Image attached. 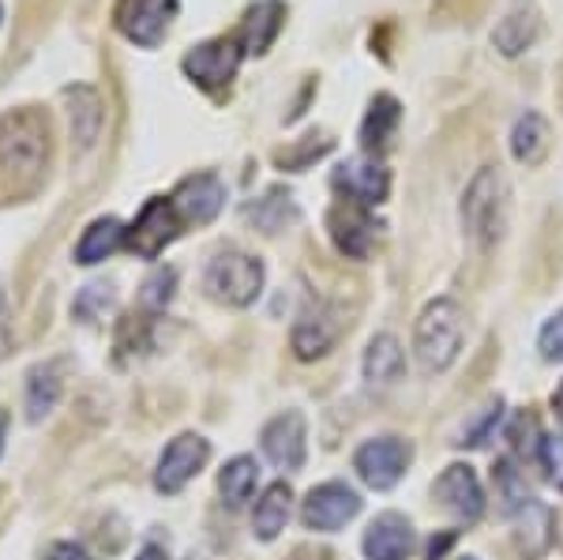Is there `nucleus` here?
Returning a JSON list of instances; mask_svg holds the SVG:
<instances>
[{"instance_id": "c9c22d12", "label": "nucleus", "mask_w": 563, "mask_h": 560, "mask_svg": "<svg viewBox=\"0 0 563 560\" xmlns=\"http://www.w3.org/2000/svg\"><path fill=\"white\" fill-rule=\"evenodd\" d=\"M45 560H90L84 546H76V541H57V546L45 553Z\"/></svg>"}, {"instance_id": "dca6fc26", "label": "nucleus", "mask_w": 563, "mask_h": 560, "mask_svg": "<svg viewBox=\"0 0 563 560\" xmlns=\"http://www.w3.org/2000/svg\"><path fill=\"white\" fill-rule=\"evenodd\" d=\"M327 226H331V238L339 252H346L350 260H368L372 241H376V222H372L368 207L361 204H339L331 215H327Z\"/></svg>"}, {"instance_id": "412c9836", "label": "nucleus", "mask_w": 563, "mask_h": 560, "mask_svg": "<svg viewBox=\"0 0 563 560\" xmlns=\"http://www.w3.org/2000/svg\"><path fill=\"white\" fill-rule=\"evenodd\" d=\"M552 147V129L541 113H522L511 132V151L522 166H541Z\"/></svg>"}, {"instance_id": "393cba45", "label": "nucleus", "mask_w": 563, "mask_h": 560, "mask_svg": "<svg viewBox=\"0 0 563 560\" xmlns=\"http://www.w3.org/2000/svg\"><path fill=\"white\" fill-rule=\"evenodd\" d=\"M289 501H294V493H289L286 482L267 485V493H263L260 504H256V519H252V527H256V538L260 541H275L282 530H286V523H289Z\"/></svg>"}, {"instance_id": "6ab92c4d", "label": "nucleus", "mask_w": 563, "mask_h": 560, "mask_svg": "<svg viewBox=\"0 0 563 560\" xmlns=\"http://www.w3.org/2000/svg\"><path fill=\"white\" fill-rule=\"evenodd\" d=\"M65 102L71 117V143H76L79 151H90L106 121L102 95H98L95 87H65Z\"/></svg>"}, {"instance_id": "a878e982", "label": "nucleus", "mask_w": 563, "mask_h": 560, "mask_svg": "<svg viewBox=\"0 0 563 560\" xmlns=\"http://www.w3.org/2000/svg\"><path fill=\"white\" fill-rule=\"evenodd\" d=\"M398 121H402V110H398V102L390 95H376L365 113V124H361V143H365V151H384L390 143V135H395Z\"/></svg>"}, {"instance_id": "79ce46f5", "label": "nucleus", "mask_w": 563, "mask_h": 560, "mask_svg": "<svg viewBox=\"0 0 563 560\" xmlns=\"http://www.w3.org/2000/svg\"><path fill=\"white\" fill-rule=\"evenodd\" d=\"M0 20H4V8H0Z\"/></svg>"}, {"instance_id": "ea45409f", "label": "nucleus", "mask_w": 563, "mask_h": 560, "mask_svg": "<svg viewBox=\"0 0 563 560\" xmlns=\"http://www.w3.org/2000/svg\"><path fill=\"white\" fill-rule=\"evenodd\" d=\"M552 410H556V421H560V429H563V384L556 387V395H552Z\"/></svg>"}, {"instance_id": "aec40b11", "label": "nucleus", "mask_w": 563, "mask_h": 560, "mask_svg": "<svg viewBox=\"0 0 563 560\" xmlns=\"http://www.w3.org/2000/svg\"><path fill=\"white\" fill-rule=\"evenodd\" d=\"M282 20H286V8L278 0H263V4H252L249 15H244L238 42L244 50V57H263L275 42V34L282 31Z\"/></svg>"}, {"instance_id": "6e6552de", "label": "nucleus", "mask_w": 563, "mask_h": 560, "mask_svg": "<svg viewBox=\"0 0 563 560\" xmlns=\"http://www.w3.org/2000/svg\"><path fill=\"white\" fill-rule=\"evenodd\" d=\"M241 57H244V50L238 39H211V42H199L196 50L180 61V68H185V76L192 79L196 87L222 90L238 76Z\"/></svg>"}, {"instance_id": "2f4dec72", "label": "nucleus", "mask_w": 563, "mask_h": 560, "mask_svg": "<svg viewBox=\"0 0 563 560\" xmlns=\"http://www.w3.org/2000/svg\"><path fill=\"white\" fill-rule=\"evenodd\" d=\"M71 309H76L79 320H87V323L98 320V316H106L109 309H113V286H109V283H90V286H84Z\"/></svg>"}, {"instance_id": "bb28decb", "label": "nucleus", "mask_w": 563, "mask_h": 560, "mask_svg": "<svg viewBox=\"0 0 563 560\" xmlns=\"http://www.w3.org/2000/svg\"><path fill=\"white\" fill-rule=\"evenodd\" d=\"M256 482H260V466H256V459H249V455L230 459V463L222 466V474H218V490H222V501L230 504V508H244L249 496L256 493Z\"/></svg>"}, {"instance_id": "f8f14e48", "label": "nucleus", "mask_w": 563, "mask_h": 560, "mask_svg": "<svg viewBox=\"0 0 563 560\" xmlns=\"http://www.w3.org/2000/svg\"><path fill=\"white\" fill-rule=\"evenodd\" d=\"M432 496L462 523H474L481 519V512H485V490H481L474 466H462V463L448 466V471L435 477Z\"/></svg>"}, {"instance_id": "423d86ee", "label": "nucleus", "mask_w": 563, "mask_h": 560, "mask_svg": "<svg viewBox=\"0 0 563 560\" xmlns=\"http://www.w3.org/2000/svg\"><path fill=\"white\" fill-rule=\"evenodd\" d=\"M410 459H413L410 440L379 437V440H368V444L357 448V455H353V466H357L361 482L384 493V490H395V485L402 482Z\"/></svg>"}, {"instance_id": "39448f33", "label": "nucleus", "mask_w": 563, "mask_h": 560, "mask_svg": "<svg viewBox=\"0 0 563 560\" xmlns=\"http://www.w3.org/2000/svg\"><path fill=\"white\" fill-rule=\"evenodd\" d=\"M177 12H180V0H117L113 23L140 50H154V45L166 39L169 26H174Z\"/></svg>"}, {"instance_id": "c85d7f7f", "label": "nucleus", "mask_w": 563, "mask_h": 560, "mask_svg": "<svg viewBox=\"0 0 563 560\" xmlns=\"http://www.w3.org/2000/svg\"><path fill=\"white\" fill-rule=\"evenodd\" d=\"M252 222L260 226L263 233H278L282 226H286V219H297V207L289 204V196H282V193H271L267 200H260V204H252L249 211Z\"/></svg>"}, {"instance_id": "f03ea898", "label": "nucleus", "mask_w": 563, "mask_h": 560, "mask_svg": "<svg viewBox=\"0 0 563 560\" xmlns=\"http://www.w3.org/2000/svg\"><path fill=\"white\" fill-rule=\"evenodd\" d=\"M462 339H466V316H462L459 301L435 297L432 305H424L421 320H417L413 354L424 373H443L459 361Z\"/></svg>"}, {"instance_id": "c756f323", "label": "nucleus", "mask_w": 563, "mask_h": 560, "mask_svg": "<svg viewBox=\"0 0 563 560\" xmlns=\"http://www.w3.org/2000/svg\"><path fill=\"white\" fill-rule=\"evenodd\" d=\"M174 290H177V271L174 267H154L147 275V283H143V294H140L143 309L162 312L169 301H174Z\"/></svg>"}, {"instance_id": "9b49d317", "label": "nucleus", "mask_w": 563, "mask_h": 560, "mask_svg": "<svg viewBox=\"0 0 563 560\" xmlns=\"http://www.w3.org/2000/svg\"><path fill=\"white\" fill-rule=\"evenodd\" d=\"M334 188H339V193L353 204L376 207V204L387 200L390 174L376 155H357V158H350L346 166L334 169Z\"/></svg>"}, {"instance_id": "9d476101", "label": "nucleus", "mask_w": 563, "mask_h": 560, "mask_svg": "<svg viewBox=\"0 0 563 560\" xmlns=\"http://www.w3.org/2000/svg\"><path fill=\"white\" fill-rule=\"evenodd\" d=\"M361 496L346 482H323L305 496L301 519L308 530H342L350 519H357Z\"/></svg>"}, {"instance_id": "473e14b6", "label": "nucleus", "mask_w": 563, "mask_h": 560, "mask_svg": "<svg viewBox=\"0 0 563 560\" xmlns=\"http://www.w3.org/2000/svg\"><path fill=\"white\" fill-rule=\"evenodd\" d=\"M538 347H541V358H544V361H563V312H556V316H552V320L541 328Z\"/></svg>"}, {"instance_id": "7ed1b4c3", "label": "nucleus", "mask_w": 563, "mask_h": 560, "mask_svg": "<svg viewBox=\"0 0 563 560\" xmlns=\"http://www.w3.org/2000/svg\"><path fill=\"white\" fill-rule=\"evenodd\" d=\"M462 226L481 249H493L507 226V180L496 166H485L462 196Z\"/></svg>"}, {"instance_id": "f3484780", "label": "nucleus", "mask_w": 563, "mask_h": 560, "mask_svg": "<svg viewBox=\"0 0 563 560\" xmlns=\"http://www.w3.org/2000/svg\"><path fill=\"white\" fill-rule=\"evenodd\" d=\"M417 546L413 527L406 516L398 512H384V516L372 519V527L365 530V557L368 560H410Z\"/></svg>"}, {"instance_id": "72a5a7b5", "label": "nucleus", "mask_w": 563, "mask_h": 560, "mask_svg": "<svg viewBox=\"0 0 563 560\" xmlns=\"http://www.w3.org/2000/svg\"><path fill=\"white\" fill-rule=\"evenodd\" d=\"M331 151V140H320V143H305V147H297V151H278V166H286V169H305L312 158H320Z\"/></svg>"}, {"instance_id": "4be33fe9", "label": "nucleus", "mask_w": 563, "mask_h": 560, "mask_svg": "<svg viewBox=\"0 0 563 560\" xmlns=\"http://www.w3.org/2000/svg\"><path fill=\"white\" fill-rule=\"evenodd\" d=\"M124 226L117 222V219H95L84 230V238H79V245H76V264H84V267H90V264H102L106 256H113L117 249L124 245Z\"/></svg>"}, {"instance_id": "0eeeda50", "label": "nucleus", "mask_w": 563, "mask_h": 560, "mask_svg": "<svg viewBox=\"0 0 563 560\" xmlns=\"http://www.w3.org/2000/svg\"><path fill=\"white\" fill-rule=\"evenodd\" d=\"M177 233H180V215H177L174 200L154 196V200L143 204V211L135 215L132 230L124 233V245L143 260H158L162 249H166Z\"/></svg>"}, {"instance_id": "f257e3e1", "label": "nucleus", "mask_w": 563, "mask_h": 560, "mask_svg": "<svg viewBox=\"0 0 563 560\" xmlns=\"http://www.w3.org/2000/svg\"><path fill=\"white\" fill-rule=\"evenodd\" d=\"M49 162V121L38 110L0 117V174L34 185Z\"/></svg>"}, {"instance_id": "a19ab883", "label": "nucleus", "mask_w": 563, "mask_h": 560, "mask_svg": "<svg viewBox=\"0 0 563 560\" xmlns=\"http://www.w3.org/2000/svg\"><path fill=\"white\" fill-rule=\"evenodd\" d=\"M0 448H4V421H0Z\"/></svg>"}, {"instance_id": "b1692460", "label": "nucleus", "mask_w": 563, "mask_h": 560, "mask_svg": "<svg viewBox=\"0 0 563 560\" xmlns=\"http://www.w3.org/2000/svg\"><path fill=\"white\" fill-rule=\"evenodd\" d=\"M519 516V549L526 560H538L544 549L552 546V527H556V519H552V512L544 508L541 501H530L522 512H515Z\"/></svg>"}, {"instance_id": "4c0bfd02", "label": "nucleus", "mask_w": 563, "mask_h": 560, "mask_svg": "<svg viewBox=\"0 0 563 560\" xmlns=\"http://www.w3.org/2000/svg\"><path fill=\"white\" fill-rule=\"evenodd\" d=\"M289 560H331V553H327V549H316V546H297L294 553H289Z\"/></svg>"}, {"instance_id": "cd10ccee", "label": "nucleus", "mask_w": 563, "mask_h": 560, "mask_svg": "<svg viewBox=\"0 0 563 560\" xmlns=\"http://www.w3.org/2000/svg\"><path fill=\"white\" fill-rule=\"evenodd\" d=\"M57 399H60L57 369H53V365L31 369V376H26V418L42 421L45 414H49L53 406H57Z\"/></svg>"}, {"instance_id": "e433bc0d", "label": "nucleus", "mask_w": 563, "mask_h": 560, "mask_svg": "<svg viewBox=\"0 0 563 560\" xmlns=\"http://www.w3.org/2000/svg\"><path fill=\"white\" fill-rule=\"evenodd\" d=\"M12 350V328H8V305L4 297H0V358Z\"/></svg>"}, {"instance_id": "58836bf2", "label": "nucleus", "mask_w": 563, "mask_h": 560, "mask_svg": "<svg viewBox=\"0 0 563 560\" xmlns=\"http://www.w3.org/2000/svg\"><path fill=\"white\" fill-rule=\"evenodd\" d=\"M135 560H169V557H166V549H162V546H143Z\"/></svg>"}, {"instance_id": "f704fd0d", "label": "nucleus", "mask_w": 563, "mask_h": 560, "mask_svg": "<svg viewBox=\"0 0 563 560\" xmlns=\"http://www.w3.org/2000/svg\"><path fill=\"white\" fill-rule=\"evenodd\" d=\"M499 414H504V403H493L488 406V414H485V421H481V426L474 429V432H466V440H459V444H470V448H481L488 440V432L496 429V421H499Z\"/></svg>"}, {"instance_id": "20e7f679", "label": "nucleus", "mask_w": 563, "mask_h": 560, "mask_svg": "<svg viewBox=\"0 0 563 560\" xmlns=\"http://www.w3.org/2000/svg\"><path fill=\"white\" fill-rule=\"evenodd\" d=\"M207 290H211L214 301L233 305V309H244L252 305L263 290V264L249 252H218L207 267Z\"/></svg>"}, {"instance_id": "a211bd4d", "label": "nucleus", "mask_w": 563, "mask_h": 560, "mask_svg": "<svg viewBox=\"0 0 563 560\" xmlns=\"http://www.w3.org/2000/svg\"><path fill=\"white\" fill-rule=\"evenodd\" d=\"M541 34V12L533 0H515L511 8L504 12V20L496 23L493 42L504 57H519V53L530 50Z\"/></svg>"}, {"instance_id": "5701e85b", "label": "nucleus", "mask_w": 563, "mask_h": 560, "mask_svg": "<svg viewBox=\"0 0 563 560\" xmlns=\"http://www.w3.org/2000/svg\"><path fill=\"white\" fill-rule=\"evenodd\" d=\"M402 369H406V354H402V347H398L395 336H376L368 342V350H365V381L372 387L395 384L398 376H402Z\"/></svg>"}, {"instance_id": "1a4fd4ad", "label": "nucleus", "mask_w": 563, "mask_h": 560, "mask_svg": "<svg viewBox=\"0 0 563 560\" xmlns=\"http://www.w3.org/2000/svg\"><path fill=\"white\" fill-rule=\"evenodd\" d=\"M207 459H211V444H207L203 437H196V432H185V437L169 440L158 459V471H154L158 493H166V496L180 493L199 471H203Z\"/></svg>"}, {"instance_id": "2eb2a0df", "label": "nucleus", "mask_w": 563, "mask_h": 560, "mask_svg": "<svg viewBox=\"0 0 563 560\" xmlns=\"http://www.w3.org/2000/svg\"><path fill=\"white\" fill-rule=\"evenodd\" d=\"M305 418L297 410H286L263 426V455L282 471H301L305 466Z\"/></svg>"}, {"instance_id": "7c9ffc66", "label": "nucleus", "mask_w": 563, "mask_h": 560, "mask_svg": "<svg viewBox=\"0 0 563 560\" xmlns=\"http://www.w3.org/2000/svg\"><path fill=\"white\" fill-rule=\"evenodd\" d=\"M496 485H499V496H504V508L511 512V516H515V512H522L526 504L533 501V496L526 493V482L519 477V471H515L511 459H499V463H496Z\"/></svg>"}, {"instance_id": "4468645a", "label": "nucleus", "mask_w": 563, "mask_h": 560, "mask_svg": "<svg viewBox=\"0 0 563 560\" xmlns=\"http://www.w3.org/2000/svg\"><path fill=\"white\" fill-rule=\"evenodd\" d=\"M169 200H174L180 222L207 226V222H214V215L225 207V185H222V177H214V174H196V177L180 180Z\"/></svg>"}, {"instance_id": "37998d69", "label": "nucleus", "mask_w": 563, "mask_h": 560, "mask_svg": "<svg viewBox=\"0 0 563 560\" xmlns=\"http://www.w3.org/2000/svg\"><path fill=\"white\" fill-rule=\"evenodd\" d=\"M462 560H474V557H462Z\"/></svg>"}, {"instance_id": "ddd939ff", "label": "nucleus", "mask_w": 563, "mask_h": 560, "mask_svg": "<svg viewBox=\"0 0 563 560\" xmlns=\"http://www.w3.org/2000/svg\"><path fill=\"white\" fill-rule=\"evenodd\" d=\"M342 328H346V320H342V312L334 309V305H312V309L294 323V354L301 361L323 358L327 350L342 339Z\"/></svg>"}]
</instances>
